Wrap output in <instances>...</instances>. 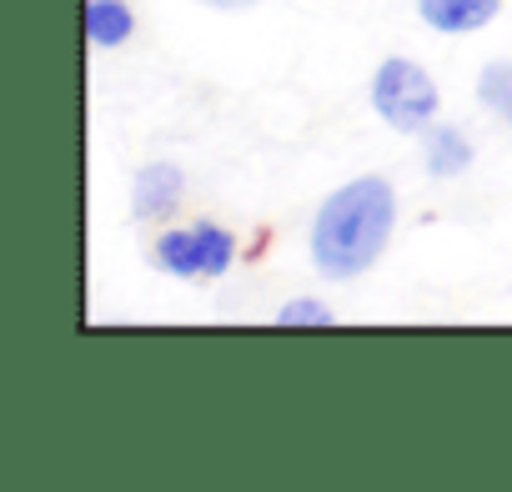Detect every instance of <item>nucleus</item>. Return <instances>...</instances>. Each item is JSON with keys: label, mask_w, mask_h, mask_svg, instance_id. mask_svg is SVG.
I'll use <instances>...</instances> for the list:
<instances>
[{"label": "nucleus", "mask_w": 512, "mask_h": 492, "mask_svg": "<svg viewBox=\"0 0 512 492\" xmlns=\"http://www.w3.org/2000/svg\"><path fill=\"white\" fill-rule=\"evenodd\" d=\"M397 221V196L382 176H362L342 191H332L312 226V262L322 277H357L367 272Z\"/></svg>", "instance_id": "f257e3e1"}, {"label": "nucleus", "mask_w": 512, "mask_h": 492, "mask_svg": "<svg viewBox=\"0 0 512 492\" xmlns=\"http://www.w3.org/2000/svg\"><path fill=\"white\" fill-rule=\"evenodd\" d=\"M372 101H377L382 121L397 126V131H422L437 111V91H432L427 71L412 66V61H387L372 76Z\"/></svg>", "instance_id": "f03ea898"}, {"label": "nucleus", "mask_w": 512, "mask_h": 492, "mask_svg": "<svg viewBox=\"0 0 512 492\" xmlns=\"http://www.w3.org/2000/svg\"><path fill=\"white\" fill-rule=\"evenodd\" d=\"M497 16V0H422V21L432 31H477Z\"/></svg>", "instance_id": "7ed1b4c3"}, {"label": "nucleus", "mask_w": 512, "mask_h": 492, "mask_svg": "<svg viewBox=\"0 0 512 492\" xmlns=\"http://www.w3.org/2000/svg\"><path fill=\"white\" fill-rule=\"evenodd\" d=\"M181 201V171L176 166H146L136 176V216H166Z\"/></svg>", "instance_id": "20e7f679"}, {"label": "nucleus", "mask_w": 512, "mask_h": 492, "mask_svg": "<svg viewBox=\"0 0 512 492\" xmlns=\"http://www.w3.org/2000/svg\"><path fill=\"white\" fill-rule=\"evenodd\" d=\"M126 36H131L126 0H91L86 6V41L91 46H121Z\"/></svg>", "instance_id": "39448f33"}, {"label": "nucleus", "mask_w": 512, "mask_h": 492, "mask_svg": "<svg viewBox=\"0 0 512 492\" xmlns=\"http://www.w3.org/2000/svg\"><path fill=\"white\" fill-rule=\"evenodd\" d=\"M156 262L176 277H201V241H196V226L191 231H166L156 241Z\"/></svg>", "instance_id": "423d86ee"}, {"label": "nucleus", "mask_w": 512, "mask_h": 492, "mask_svg": "<svg viewBox=\"0 0 512 492\" xmlns=\"http://www.w3.org/2000/svg\"><path fill=\"white\" fill-rule=\"evenodd\" d=\"M467 161H472V146L452 126H432L427 131V166L437 176H457V171H467Z\"/></svg>", "instance_id": "0eeeda50"}, {"label": "nucleus", "mask_w": 512, "mask_h": 492, "mask_svg": "<svg viewBox=\"0 0 512 492\" xmlns=\"http://www.w3.org/2000/svg\"><path fill=\"white\" fill-rule=\"evenodd\" d=\"M477 96H482V106H487V111H497V116L512 126V66H507V61H497V66H487V71H482Z\"/></svg>", "instance_id": "6e6552de"}, {"label": "nucleus", "mask_w": 512, "mask_h": 492, "mask_svg": "<svg viewBox=\"0 0 512 492\" xmlns=\"http://www.w3.org/2000/svg\"><path fill=\"white\" fill-rule=\"evenodd\" d=\"M196 241H201V277H216V272L231 267L236 241H231L221 226H196Z\"/></svg>", "instance_id": "1a4fd4ad"}, {"label": "nucleus", "mask_w": 512, "mask_h": 492, "mask_svg": "<svg viewBox=\"0 0 512 492\" xmlns=\"http://www.w3.org/2000/svg\"><path fill=\"white\" fill-rule=\"evenodd\" d=\"M327 322H332V312L322 302H292L277 312V327H327Z\"/></svg>", "instance_id": "9d476101"}, {"label": "nucleus", "mask_w": 512, "mask_h": 492, "mask_svg": "<svg viewBox=\"0 0 512 492\" xmlns=\"http://www.w3.org/2000/svg\"><path fill=\"white\" fill-rule=\"evenodd\" d=\"M211 6H251V0H211Z\"/></svg>", "instance_id": "9b49d317"}]
</instances>
